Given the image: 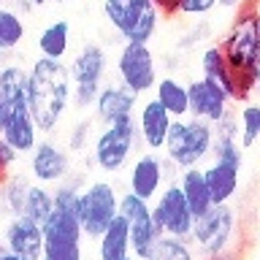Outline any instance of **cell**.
Returning a JSON list of instances; mask_svg holds the SVG:
<instances>
[{
  "label": "cell",
  "mask_w": 260,
  "mask_h": 260,
  "mask_svg": "<svg viewBox=\"0 0 260 260\" xmlns=\"http://www.w3.org/2000/svg\"><path fill=\"white\" fill-rule=\"evenodd\" d=\"M71 92L73 81L71 71L62 60H46L38 57L30 65V87H27V106L30 114L36 119L38 130L52 133L60 125L71 106Z\"/></svg>",
  "instance_id": "1"
},
{
  "label": "cell",
  "mask_w": 260,
  "mask_h": 260,
  "mask_svg": "<svg viewBox=\"0 0 260 260\" xmlns=\"http://www.w3.org/2000/svg\"><path fill=\"white\" fill-rule=\"evenodd\" d=\"M260 3L257 0H244L236 8V16L231 27L222 38H219V49H222L228 65L236 73V79L255 73L260 62V19H257Z\"/></svg>",
  "instance_id": "2"
},
{
  "label": "cell",
  "mask_w": 260,
  "mask_h": 260,
  "mask_svg": "<svg viewBox=\"0 0 260 260\" xmlns=\"http://www.w3.org/2000/svg\"><path fill=\"white\" fill-rule=\"evenodd\" d=\"M211 144H214V125L203 119H174L166 138V160L176 168H195L206 157H211Z\"/></svg>",
  "instance_id": "3"
},
{
  "label": "cell",
  "mask_w": 260,
  "mask_h": 260,
  "mask_svg": "<svg viewBox=\"0 0 260 260\" xmlns=\"http://www.w3.org/2000/svg\"><path fill=\"white\" fill-rule=\"evenodd\" d=\"M109 24L125 44H149L157 32L160 11L154 0H101Z\"/></svg>",
  "instance_id": "4"
},
{
  "label": "cell",
  "mask_w": 260,
  "mask_h": 260,
  "mask_svg": "<svg viewBox=\"0 0 260 260\" xmlns=\"http://www.w3.org/2000/svg\"><path fill=\"white\" fill-rule=\"evenodd\" d=\"M138 144V125L136 117H122L111 125H103V130L95 138L92 157L95 166L106 174H117L130 162Z\"/></svg>",
  "instance_id": "5"
},
{
  "label": "cell",
  "mask_w": 260,
  "mask_h": 260,
  "mask_svg": "<svg viewBox=\"0 0 260 260\" xmlns=\"http://www.w3.org/2000/svg\"><path fill=\"white\" fill-rule=\"evenodd\" d=\"M106 68H109V57H106V49L101 44H84L73 54L68 71H71V81H73L71 101L76 103V109L95 106L98 92L103 87Z\"/></svg>",
  "instance_id": "6"
},
{
  "label": "cell",
  "mask_w": 260,
  "mask_h": 260,
  "mask_svg": "<svg viewBox=\"0 0 260 260\" xmlns=\"http://www.w3.org/2000/svg\"><path fill=\"white\" fill-rule=\"evenodd\" d=\"M119 214V195L114 190L111 182H98L87 184L79 192V222L87 239H101L106 233V228L111 225V219Z\"/></svg>",
  "instance_id": "7"
},
{
  "label": "cell",
  "mask_w": 260,
  "mask_h": 260,
  "mask_svg": "<svg viewBox=\"0 0 260 260\" xmlns=\"http://www.w3.org/2000/svg\"><path fill=\"white\" fill-rule=\"evenodd\" d=\"M233 236H236V211L231 209V203H214L206 214L195 219L190 241L203 257H209L231 249Z\"/></svg>",
  "instance_id": "8"
},
{
  "label": "cell",
  "mask_w": 260,
  "mask_h": 260,
  "mask_svg": "<svg viewBox=\"0 0 260 260\" xmlns=\"http://www.w3.org/2000/svg\"><path fill=\"white\" fill-rule=\"evenodd\" d=\"M152 217H154V222L160 225L162 236L190 241V233H192V225H195V214L190 211V203H187L179 182H168L160 190V195L152 203Z\"/></svg>",
  "instance_id": "9"
},
{
  "label": "cell",
  "mask_w": 260,
  "mask_h": 260,
  "mask_svg": "<svg viewBox=\"0 0 260 260\" xmlns=\"http://www.w3.org/2000/svg\"><path fill=\"white\" fill-rule=\"evenodd\" d=\"M119 217H125L130 225V252L144 260L162 239L160 225L152 217V203L127 190L125 195H119Z\"/></svg>",
  "instance_id": "10"
},
{
  "label": "cell",
  "mask_w": 260,
  "mask_h": 260,
  "mask_svg": "<svg viewBox=\"0 0 260 260\" xmlns=\"http://www.w3.org/2000/svg\"><path fill=\"white\" fill-rule=\"evenodd\" d=\"M117 76L119 84L133 89L136 95L152 92L157 84V60L149 44H125L117 54Z\"/></svg>",
  "instance_id": "11"
},
{
  "label": "cell",
  "mask_w": 260,
  "mask_h": 260,
  "mask_svg": "<svg viewBox=\"0 0 260 260\" xmlns=\"http://www.w3.org/2000/svg\"><path fill=\"white\" fill-rule=\"evenodd\" d=\"M166 179H168V162L162 160L157 152H144L141 157H136L133 166H130L127 190L152 203L160 195L162 187H166Z\"/></svg>",
  "instance_id": "12"
},
{
  "label": "cell",
  "mask_w": 260,
  "mask_h": 260,
  "mask_svg": "<svg viewBox=\"0 0 260 260\" xmlns=\"http://www.w3.org/2000/svg\"><path fill=\"white\" fill-rule=\"evenodd\" d=\"M71 171V157L54 141H38L30 152V174L38 184H60Z\"/></svg>",
  "instance_id": "13"
},
{
  "label": "cell",
  "mask_w": 260,
  "mask_h": 260,
  "mask_svg": "<svg viewBox=\"0 0 260 260\" xmlns=\"http://www.w3.org/2000/svg\"><path fill=\"white\" fill-rule=\"evenodd\" d=\"M187 95H190V117L195 119H203L209 125H217L219 119L225 117L228 111V95L219 89L217 84H211L206 79H192L187 84Z\"/></svg>",
  "instance_id": "14"
},
{
  "label": "cell",
  "mask_w": 260,
  "mask_h": 260,
  "mask_svg": "<svg viewBox=\"0 0 260 260\" xmlns=\"http://www.w3.org/2000/svg\"><path fill=\"white\" fill-rule=\"evenodd\" d=\"M6 249L22 260H44V231L30 217H14L6 228Z\"/></svg>",
  "instance_id": "15"
},
{
  "label": "cell",
  "mask_w": 260,
  "mask_h": 260,
  "mask_svg": "<svg viewBox=\"0 0 260 260\" xmlns=\"http://www.w3.org/2000/svg\"><path fill=\"white\" fill-rule=\"evenodd\" d=\"M171 122H174V117H171L154 98H149V101H144L138 106V117H136L138 138L144 141V146L149 152H160L162 146H166Z\"/></svg>",
  "instance_id": "16"
},
{
  "label": "cell",
  "mask_w": 260,
  "mask_h": 260,
  "mask_svg": "<svg viewBox=\"0 0 260 260\" xmlns=\"http://www.w3.org/2000/svg\"><path fill=\"white\" fill-rule=\"evenodd\" d=\"M138 103V95L133 89H127L125 84H103L95 101V119L103 125H111L122 117H133Z\"/></svg>",
  "instance_id": "17"
},
{
  "label": "cell",
  "mask_w": 260,
  "mask_h": 260,
  "mask_svg": "<svg viewBox=\"0 0 260 260\" xmlns=\"http://www.w3.org/2000/svg\"><path fill=\"white\" fill-rule=\"evenodd\" d=\"M201 71H203V79L211 81V84H217V87L228 95V101L236 103V98H239L236 73L231 71V65H228V60H225V54H222V49H219V44L203 49V54H201Z\"/></svg>",
  "instance_id": "18"
},
{
  "label": "cell",
  "mask_w": 260,
  "mask_h": 260,
  "mask_svg": "<svg viewBox=\"0 0 260 260\" xmlns=\"http://www.w3.org/2000/svg\"><path fill=\"white\" fill-rule=\"evenodd\" d=\"M203 176H206V187L209 195L214 203H231V198L239 192V182H241V168L228 166V162L211 160L206 168H203Z\"/></svg>",
  "instance_id": "19"
},
{
  "label": "cell",
  "mask_w": 260,
  "mask_h": 260,
  "mask_svg": "<svg viewBox=\"0 0 260 260\" xmlns=\"http://www.w3.org/2000/svg\"><path fill=\"white\" fill-rule=\"evenodd\" d=\"M38 133H41V130H38V125H36V119H32L30 109H27V106H22V109H14L11 122H8V127H6L0 136H3L19 154H27V152L36 149Z\"/></svg>",
  "instance_id": "20"
},
{
  "label": "cell",
  "mask_w": 260,
  "mask_h": 260,
  "mask_svg": "<svg viewBox=\"0 0 260 260\" xmlns=\"http://www.w3.org/2000/svg\"><path fill=\"white\" fill-rule=\"evenodd\" d=\"M154 101L166 109L174 119L190 117V95H187V84H182L174 76H162L154 84Z\"/></svg>",
  "instance_id": "21"
},
{
  "label": "cell",
  "mask_w": 260,
  "mask_h": 260,
  "mask_svg": "<svg viewBox=\"0 0 260 260\" xmlns=\"http://www.w3.org/2000/svg\"><path fill=\"white\" fill-rule=\"evenodd\" d=\"M179 187H182L187 203H190V211L195 214L198 219L201 214H206V211L214 206V201H211L209 195V187H206V176H203V168L195 166V168H184L182 174H179Z\"/></svg>",
  "instance_id": "22"
},
{
  "label": "cell",
  "mask_w": 260,
  "mask_h": 260,
  "mask_svg": "<svg viewBox=\"0 0 260 260\" xmlns=\"http://www.w3.org/2000/svg\"><path fill=\"white\" fill-rule=\"evenodd\" d=\"M130 255V225L125 217H114L106 233L98 239V260H122Z\"/></svg>",
  "instance_id": "23"
},
{
  "label": "cell",
  "mask_w": 260,
  "mask_h": 260,
  "mask_svg": "<svg viewBox=\"0 0 260 260\" xmlns=\"http://www.w3.org/2000/svg\"><path fill=\"white\" fill-rule=\"evenodd\" d=\"M44 231V244H81L84 231L76 214H65V211H52V217L41 225Z\"/></svg>",
  "instance_id": "24"
},
{
  "label": "cell",
  "mask_w": 260,
  "mask_h": 260,
  "mask_svg": "<svg viewBox=\"0 0 260 260\" xmlns=\"http://www.w3.org/2000/svg\"><path fill=\"white\" fill-rule=\"evenodd\" d=\"M27 87H30V68H22V65L14 62L0 68V98H6L14 109L27 106Z\"/></svg>",
  "instance_id": "25"
},
{
  "label": "cell",
  "mask_w": 260,
  "mask_h": 260,
  "mask_svg": "<svg viewBox=\"0 0 260 260\" xmlns=\"http://www.w3.org/2000/svg\"><path fill=\"white\" fill-rule=\"evenodd\" d=\"M71 49V22L68 19H54L49 22L38 36V52L46 60H62Z\"/></svg>",
  "instance_id": "26"
},
{
  "label": "cell",
  "mask_w": 260,
  "mask_h": 260,
  "mask_svg": "<svg viewBox=\"0 0 260 260\" xmlns=\"http://www.w3.org/2000/svg\"><path fill=\"white\" fill-rule=\"evenodd\" d=\"M52 211H54V195L46 190V184H30L27 198H24V217L44 225L52 217Z\"/></svg>",
  "instance_id": "27"
},
{
  "label": "cell",
  "mask_w": 260,
  "mask_h": 260,
  "mask_svg": "<svg viewBox=\"0 0 260 260\" xmlns=\"http://www.w3.org/2000/svg\"><path fill=\"white\" fill-rule=\"evenodd\" d=\"M24 38V19L19 11L0 6V52H11Z\"/></svg>",
  "instance_id": "28"
},
{
  "label": "cell",
  "mask_w": 260,
  "mask_h": 260,
  "mask_svg": "<svg viewBox=\"0 0 260 260\" xmlns=\"http://www.w3.org/2000/svg\"><path fill=\"white\" fill-rule=\"evenodd\" d=\"M144 260H195V249H192V244L184 241V239L162 236Z\"/></svg>",
  "instance_id": "29"
},
{
  "label": "cell",
  "mask_w": 260,
  "mask_h": 260,
  "mask_svg": "<svg viewBox=\"0 0 260 260\" xmlns=\"http://www.w3.org/2000/svg\"><path fill=\"white\" fill-rule=\"evenodd\" d=\"M260 141V103H244L239 111V144L249 149Z\"/></svg>",
  "instance_id": "30"
},
{
  "label": "cell",
  "mask_w": 260,
  "mask_h": 260,
  "mask_svg": "<svg viewBox=\"0 0 260 260\" xmlns=\"http://www.w3.org/2000/svg\"><path fill=\"white\" fill-rule=\"evenodd\" d=\"M211 157L219 160V162H228V166H236L241 168L244 162V149L239 144V136H231V133H219L214 130V144H211Z\"/></svg>",
  "instance_id": "31"
},
{
  "label": "cell",
  "mask_w": 260,
  "mask_h": 260,
  "mask_svg": "<svg viewBox=\"0 0 260 260\" xmlns=\"http://www.w3.org/2000/svg\"><path fill=\"white\" fill-rule=\"evenodd\" d=\"M27 190H30V182L27 176H6L3 179V198H6V206L14 217H22L24 214V198H27Z\"/></svg>",
  "instance_id": "32"
},
{
  "label": "cell",
  "mask_w": 260,
  "mask_h": 260,
  "mask_svg": "<svg viewBox=\"0 0 260 260\" xmlns=\"http://www.w3.org/2000/svg\"><path fill=\"white\" fill-rule=\"evenodd\" d=\"M79 184L76 182H65L60 184L57 190L52 192L54 195V211H65V214H76L79 211Z\"/></svg>",
  "instance_id": "33"
},
{
  "label": "cell",
  "mask_w": 260,
  "mask_h": 260,
  "mask_svg": "<svg viewBox=\"0 0 260 260\" xmlns=\"http://www.w3.org/2000/svg\"><path fill=\"white\" fill-rule=\"evenodd\" d=\"M44 257L49 260H84L81 244H44Z\"/></svg>",
  "instance_id": "34"
},
{
  "label": "cell",
  "mask_w": 260,
  "mask_h": 260,
  "mask_svg": "<svg viewBox=\"0 0 260 260\" xmlns=\"http://www.w3.org/2000/svg\"><path fill=\"white\" fill-rule=\"evenodd\" d=\"M217 8V0H182L179 3V14L184 16H206Z\"/></svg>",
  "instance_id": "35"
},
{
  "label": "cell",
  "mask_w": 260,
  "mask_h": 260,
  "mask_svg": "<svg viewBox=\"0 0 260 260\" xmlns=\"http://www.w3.org/2000/svg\"><path fill=\"white\" fill-rule=\"evenodd\" d=\"M89 130H92V122L89 119H81L76 122V127L71 130V136H68V149L73 152H81L87 146V138H89Z\"/></svg>",
  "instance_id": "36"
},
{
  "label": "cell",
  "mask_w": 260,
  "mask_h": 260,
  "mask_svg": "<svg viewBox=\"0 0 260 260\" xmlns=\"http://www.w3.org/2000/svg\"><path fill=\"white\" fill-rule=\"evenodd\" d=\"M16 157H19V152H16L14 146L0 136V182L8 176V171H11V166L16 162Z\"/></svg>",
  "instance_id": "37"
},
{
  "label": "cell",
  "mask_w": 260,
  "mask_h": 260,
  "mask_svg": "<svg viewBox=\"0 0 260 260\" xmlns=\"http://www.w3.org/2000/svg\"><path fill=\"white\" fill-rule=\"evenodd\" d=\"M179 3H182V0H154V6H157L160 16H174V14H179Z\"/></svg>",
  "instance_id": "38"
},
{
  "label": "cell",
  "mask_w": 260,
  "mask_h": 260,
  "mask_svg": "<svg viewBox=\"0 0 260 260\" xmlns=\"http://www.w3.org/2000/svg\"><path fill=\"white\" fill-rule=\"evenodd\" d=\"M11 117H14V106L6 101V98H0V133L8 127V122H11Z\"/></svg>",
  "instance_id": "39"
},
{
  "label": "cell",
  "mask_w": 260,
  "mask_h": 260,
  "mask_svg": "<svg viewBox=\"0 0 260 260\" xmlns=\"http://www.w3.org/2000/svg\"><path fill=\"white\" fill-rule=\"evenodd\" d=\"M203 260H241V257L233 255V252H222V255H209V257H203Z\"/></svg>",
  "instance_id": "40"
},
{
  "label": "cell",
  "mask_w": 260,
  "mask_h": 260,
  "mask_svg": "<svg viewBox=\"0 0 260 260\" xmlns=\"http://www.w3.org/2000/svg\"><path fill=\"white\" fill-rule=\"evenodd\" d=\"M244 3V0H217V6H222V8H239Z\"/></svg>",
  "instance_id": "41"
},
{
  "label": "cell",
  "mask_w": 260,
  "mask_h": 260,
  "mask_svg": "<svg viewBox=\"0 0 260 260\" xmlns=\"http://www.w3.org/2000/svg\"><path fill=\"white\" fill-rule=\"evenodd\" d=\"M0 260H22V257H19V255H14V252H8V249H6L3 255H0Z\"/></svg>",
  "instance_id": "42"
},
{
  "label": "cell",
  "mask_w": 260,
  "mask_h": 260,
  "mask_svg": "<svg viewBox=\"0 0 260 260\" xmlns=\"http://www.w3.org/2000/svg\"><path fill=\"white\" fill-rule=\"evenodd\" d=\"M255 92H260V62H257V68H255Z\"/></svg>",
  "instance_id": "43"
},
{
  "label": "cell",
  "mask_w": 260,
  "mask_h": 260,
  "mask_svg": "<svg viewBox=\"0 0 260 260\" xmlns=\"http://www.w3.org/2000/svg\"><path fill=\"white\" fill-rule=\"evenodd\" d=\"M32 6H44V3H49V0H30Z\"/></svg>",
  "instance_id": "44"
},
{
  "label": "cell",
  "mask_w": 260,
  "mask_h": 260,
  "mask_svg": "<svg viewBox=\"0 0 260 260\" xmlns=\"http://www.w3.org/2000/svg\"><path fill=\"white\" fill-rule=\"evenodd\" d=\"M122 260H141V257H136L133 252H130V255H127V257H122Z\"/></svg>",
  "instance_id": "45"
},
{
  "label": "cell",
  "mask_w": 260,
  "mask_h": 260,
  "mask_svg": "<svg viewBox=\"0 0 260 260\" xmlns=\"http://www.w3.org/2000/svg\"><path fill=\"white\" fill-rule=\"evenodd\" d=\"M52 3H71V0H52Z\"/></svg>",
  "instance_id": "46"
},
{
  "label": "cell",
  "mask_w": 260,
  "mask_h": 260,
  "mask_svg": "<svg viewBox=\"0 0 260 260\" xmlns=\"http://www.w3.org/2000/svg\"><path fill=\"white\" fill-rule=\"evenodd\" d=\"M257 19H260V11H257Z\"/></svg>",
  "instance_id": "47"
},
{
  "label": "cell",
  "mask_w": 260,
  "mask_h": 260,
  "mask_svg": "<svg viewBox=\"0 0 260 260\" xmlns=\"http://www.w3.org/2000/svg\"><path fill=\"white\" fill-rule=\"evenodd\" d=\"M44 260H49V257H44Z\"/></svg>",
  "instance_id": "48"
},
{
  "label": "cell",
  "mask_w": 260,
  "mask_h": 260,
  "mask_svg": "<svg viewBox=\"0 0 260 260\" xmlns=\"http://www.w3.org/2000/svg\"><path fill=\"white\" fill-rule=\"evenodd\" d=\"M11 3H14V0H11Z\"/></svg>",
  "instance_id": "49"
}]
</instances>
